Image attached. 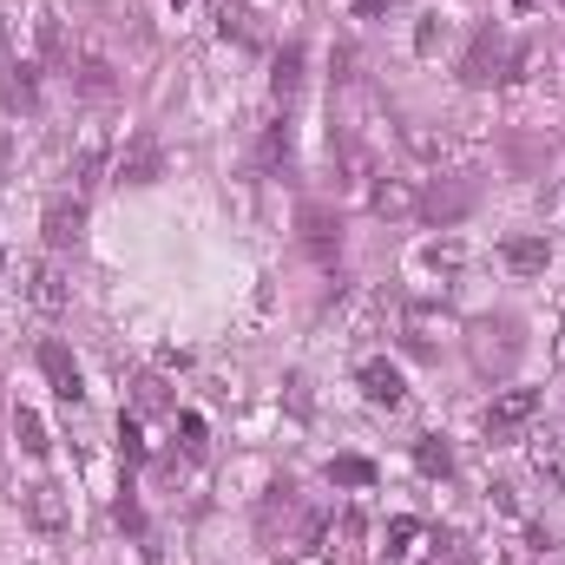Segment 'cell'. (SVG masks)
Instances as JSON below:
<instances>
[{
  "label": "cell",
  "mask_w": 565,
  "mask_h": 565,
  "mask_svg": "<svg viewBox=\"0 0 565 565\" xmlns=\"http://www.w3.org/2000/svg\"><path fill=\"white\" fill-rule=\"evenodd\" d=\"M474 197H481L474 178H434V184L421 191V217H428L434 230H454V224L474 211Z\"/></svg>",
  "instance_id": "1"
},
{
  "label": "cell",
  "mask_w": 565,
  "mask_h": 565,
  "mask_svg": "<svg viewBox=\"0 0 565 565\" xmlns=\"http://www.w3.org/2000/svg\"><path fill=\"white\" fill-rule=\"evenodd\" d=\"M178 7H184V0H178Z\"/></svg>",
  "instance_id": "32"
},
{
  "label": "cell",
  "mask_w": 565,
  "mask_h": 565,
  "mask_svg": "<svg viewBox=\"0 0 565 565\" xmlns=\"http://www.w3.org/2000/svg\"><path fill=\"white\" fill-rule=\"evenodd\" d=\"M415 467H421V474H454V448H448L441 434H421V441H415Z\"/></svg>",
  "instance_id": "19"
},
{
  "label": "cell",
  "mask_w": 565,
  "mask_h": 565,
  "mask_svg": "<svg viewBox=\"0 0 565 565\" xmlns=\"http://www.w3.org/2000/svg\"><path fill=\"white\" fill-rule=\"evenodd\" d=\"M533 415H540V388H500L494 408H487V434L494 441H513Z\"/></svg>",
  "instance_id": "5"
},
{
  "label": "cell",
  "mask_w": 565,
  "mask_h": 565,
  "mask_svg": "<svg viewBox=\"0 0 565 565\" xmlns=\"http://www.w3.org/2000/svg\"><path fill=\"white\" fill-rule=\"evenodd\" d=\"M402 0H355V20H388Z\"/></svg>",
  "instance_id": "29"
},
{
  "label": "cell",
  "mask_w": 565,
  "mask_h": 565,
  "mask_svg": "<svg viewBox=\"0 0 565 565\" xmlns=\"http://www.w3.org/2000/svg\"><path fill=\"white\" fill-rule=\"evenodd\" d=\"M369 204H375V217H421V191L408 178H382L369 191Z\"/></svg>",
  "instance_id": "12"
},
{
  "label": "cell",
  "mask_w": 565,
  "mask_h": 565,
  "mask_svg": "<svg viewBox=\"0 0 565 565\" xmlns=\"http://www.w3.org/2000/svg\"><path fill=\"white\" fill-rule=\"evenodd\" d=\"M20 520L39 527V533H66L72 527V507H66V494L53 481H33V487H20Z\"/></svg>",
  "instance_id": "4"
},
{
  "label": "cell",
  "mask_w": 565,
  "mask_h": 565,
  "mask_svg": "<svg viewBox=\"0 0 565 565\" xmlns=\"http://www.w3.org/2000/svg\"><path fill=\"white\" fill-rule=\"evenodd\" d=\"M362 395L375 402V408H402V369L395 362H362Z\"/></svg>",
  "instance_id": "15"
},
{
  "label": "cell",
  "mask_w": 565,
  "mask_h": 565,
  "mask_svg": "<svg viewBox=\"0 0 565 565\" xmlns=\"http://www.w3.org/2000/svg\"><path fill=\"white\" fill-rule=\"evenodd\" d=\"M520 7H527V13H533V7H540V0H520Z\"/></svg>",
  "instance_id": "31"
},
{
  "label": "cell",
  "mask_w": 565,
  "mask_h": 565,
  "mask_svg": "<svg viewBox=\"0 0 565 565\" xmlns=\"http://www.w3.org/2000/svg\"><path fill=\"white\" fill-rule=\"evenodd\" d=\"M138 408H171V395H165V382H158V375H145V382H138Z\"/></svg>",
  "instance_id": "27"
},
{
  "label": "cell",
  "mask_w": 565,
  "mask_h": 565,
  "mask_svg": "<svg viewBox=\"0 0 565 565\" xmlns=\"http://www.w3.org/2000/svg\"><path fill=\"white\" fill-rule=\"evenodd\" d=\"M500 66H507V39H500V26H481L467 39V53H461V79L467 86H494V79H507Z\"/></svg>",
  "instance_id": "3"
},
{
  "label": "cell",
  "mask_w": 565,
  "mask_h": 565,
  "mask_svg": "<svg viewBox=\"0 0 565 565\" xmlns=\"http://www.w3.org/2000/svg\"><path fill=\"white\" fill-rule=\"evenodd\" d=\"M296 86H303V46L290 39V46L276 53V99H296Z\"/></svg>",
  "instance_id": "20"
},
{
  "label": "cell",
  "mask_w": 565,
  "mask_h": 565,
  "mask_svg": "<svg viewBox=\"0 0 565 565\" xmlns=\"http://www.w3.org/2000/svg\"><path fill=\"white\" fill-rule=\"evenodd\" d=\"M329 540H336V560L342 565H362V553H369V546H362V540H369V520H362L355 507H342V520H336Z\"/></svg>",
  "instance_id": "16"
},
{
  "label": "cell",
  "mask_w": 565,
  "mask_h": 565,
  "mask_svg": "<svg viewBox=\"0 0 565 565\" xmlns=\"http://www.w3.org/2000/svg\"><path fill=\"white\" fill-rule=\"evenodd\" d=\"M39 369H46L53 395L79 408V395H86V388H79V362H72V349H66V342H39Z\"/></svg>",
  "instance_id": "10"
},
{
  "label": "cell",
  "mask_w": 565,
  "mask_h": 565,
  "mask_svg": "<svg viewBox=\"0 0 565 565\" xmlns=\"http://www.w3.org/2000/svg\"><path fill=\"white\" fill-rule=\"evenodd\" d=\"M72 92H79V99H112V92H118V72H112V59L86 53V59L72 66Z\"/></svg>",
  "instance_id": "14"
},
{
  "label": "cell",
  "mask_w": 565,
  "mask_h": 565,
  "mask_svg": "<svg viewBox=\"0 0 565 565\" xmlns=\"http://www.w3.org/2000/svg\"><path fill=\"white\" fill-rule=\"evenodd\" d=\"M13 441L26 448V454H46L53 441H46V421L33 415V408H13Z\"/></svg>",
  "instance_id": "22"
},
{
  "label": "cell",
  "mask_w": 565,
  "mask_h": 565,
  "mask_svg": "<svg viewBox=\"0 0 565 565\" xmlns=\"http://www.w3.org/2000/svg\"><path fill=\"white\" fill-rule=\"evenodd\" d=\"M105 151H112V145H105V132H99V125H86V138H79V151H72V191H79V197L105 178Z\"/></svg>",
  "instance_id": "11"
},
{
  "label": "cell",
  "mask_w": 565,
  "mask_h": 565,
  "mask_svg": "<svg viewBox=\"0 0 565 565\" xmlns=\"http://www.w3.org/2000/svg\"><path fill=\"white\" fill-rule=\"evenodd\" d=\"M474 362H481V375H507V369L520 362V336H513V323H481V336H474Z\"/></svg>",
  "instance_id": "7"
},
{
  "label": "cell",
  "mask_w": 565,
  "mask_h": 565,
  "mask_svg": "<svg viewBox=\"0 0 565 565\" xmlns=\"http://www.w3.org/2000/svg\"><path fill=\"white\" fill-rule=\"evenodd\" d=\"M118 448H125V461H132V467L145 461V441H138V428H132V421H118Z\"/></svg>",
  "instance_id": "28"
},
{
  "label": "cell",
  "mask_w": 565,
  "mask_h": 565,
  "mask_svg": "<svg viewBox=\"0 0 565 565\" xmlns=\"http://www.w3.org/2000/svg\"><path fill=\"white\" fill-rule=\"evenodd\" d=\"M263 158L290 171V125H276V132H270V145H263Z\"/></svg>",
  "instance_id": "25"
},
{
  "label": "cell",
  "mask_w": 565,
  "mask_h": 565,
  "mask_svg": "<svg viewBox=\"0 0 565 565\" xmlns=\"http://www.w3.org/2000/svg\"><path fill=\"white\" fill-rule=\"evenodd\" d=\"M296 237H303V250H309L316 263H336V257H342V217H336L329 204H316V197L296 211Z\"/></svg>",
  "instance_id": "2"
},
{
  "label": "cell",
  "mask_w": 565,
  "mask_h": 565,
  "mask_svg": "<svg viewBox=\"0 0 565 565\" xmlns=\"http://www.w3.org/2000/svg\"><path fill=\"white\" fill-rule=\"evenodd\" d=\"M33 33H39V59H46V66H66V59H72V53H66V26H59L53 7L33 13Z\"/></svg>",
  "instance_id": "17"
},
{
  "label": "cell",
  "mask_w": 565,
  "mask_h": 565,
  "mask_svg": "<svg viewBox=\"0 0 565 565\" xmlns=\"http://www.w3.org/2000/svg\"><path fill=\"white\" fill-rule=\"evenodd\" d=\"M178 428H184V448L197 454V448H204V421H197V415H178Z\"/></svg>",
  "instance_id": "30"
},
{
  "label": "cell",
  "mask_w": 565,
  "mask_h": 565,
  "mask_svg": "<svg viewBox=\"0 0 565 565\" xmlns=\"http://www.w3.org/2000/svg\"><path fill=\"white\" fill-rule=\"evenodd\" d=\"M26 303H33V309H46V316H59V309L72 303V290H66V276H59V263H26Z\"/></svg>",
  "instance_id": "9"
},
{
  "label": "cell",
  "mask_w": 565,
  "mask_h": 565,
  "mask_svg": "<svg viewBox=\"0 0 565 565\" xmlns=\"http://www.w3.org/2000/svg\"><path fill=\"white\" fill-rule=\"evenodd\" d=\"M165 178V145L151 132H132L118 151V184H158Z\"/></svg>",
  "instance_id": "6"
},
{
  "label": "cell",
  "mask_w": 565,
  "mask_h": 565,
  "mask_svg": "<svg viewBox=\"0 0 565 565\" xmlns=\"http://www.w3.org/2000/svg\"><path fill=\"white\" fill-rule=\"evenodd\" d=\"M39 230H46L53 250H79V237H86V197H79V191H72V197H53L46 217H39Z\"/></svg>",
  "instance_id": "8"
},
{
  "label": "cell",
  "mask_w": 565,
  "mask_h": 565,
  "mask_svg": "<svg viewBox=\"0 0 565 565\" xmlns=\"http://www.w3.org/2000/svg\"><path fill=\"white\" fill-rule=\"evenodd\" d=\"M329 481H336V487H369V481H375V467H369V461H355V454H342V461H329Z\"/></svg>",
  "instance_id": "23"
},
{
  "label": "cell",
  "mask_w": 565,
  "mask_h": 565,
  "mask_svg": "<svg viewBox=\"0 0 565 565\" xmlns=\"http://www.w3.org/2000/svg\"><path fill=\"white\" fill-rule=\"evenodd\" d=\"M428 270H461V244H428Z\"/></svg>",
  "instance_id": "26"
},
{
  "label": "cell",
  "mask_w": 565,
  "mask_h": 565,
  "mask_svg": "<svg viewBox=\"0 0 565 565\" xmlns=\"http://www.w3.org/2000/svg\"><path fill=\"white\" fill-rule=\"evenodd\" d=\"M0 99H7V112H39V79H33L26 66H13V72L0 79Z\"/></svg>",
  "instance_id": "18"
},
{
  "label": "cell",
  "mask_w": 565,
  "mask_h": 565,
  "mask_svg": "<svg viewBox=\"0 0 565 565\" xmlns=\"http://www.w3.org/2000/svg\"><path fill=\"white\" fill-rule=\"evenodd\" d=\"M415 540H421V527H415V520H388V553H395V560H402Z\"/></svg>",
  "instance_id": "24"
},
{
  "label": "cell",
  "mask_w": 565,
  "mask_h": 565,
  "mask_svg": "<svg viewBox=\"0 0 565 565\" xmlns=\"http://www.w3.org/2000/svg\"><path fill=\"white\" fill-rule=\"evenodd\" d=\"M402 145H408V151H415V158H428V165H434V158H441V151H448V138H441V132H434V125H415V118H408V125H402Z\"/></svg>",
  "instance_id": "21"
},
{
  "label": "cell",
  "mask_w": 565,
  "mask_h": 565,
  "mask_svg": "<svg viewBox=\"0 0 565 565\" xmlns=\"http://www.w3.org/2000/svg\"><path fill=\"white\" fill-rule=\"evenodd\" d=\"M500 263H507L513 276H540V270L553 263V244H546V237H507V244H500Z\"/></svg>",
  "instance_id": "13"
}]
</instances>
